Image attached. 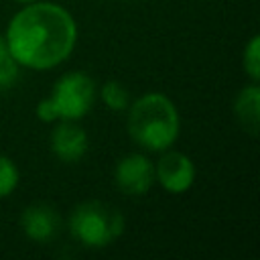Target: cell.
<instances>
[{"instance_id":"12","label":"cell","mask_w":260,"mask_h":260,"mask_svg":"<svg viewBox=\"0 0 260 260\" xmlns=\"http://www.w3.org/2000/svg\"><path fill=\"white\" fill-rule=\"evenodd\" d=\"M18 185V169L16 165L8 158L0 154V199L8 197Z\"/></svg>"},{"instance_id":"3","label":"cell","mask_w":260,"mask_h":260,"mask_svg":"<svg viewBox=\"0 0 260 260\" xmlns=\"http://www.w3.org/2000/svg\"><path fill=\"white\" fill-rule=\"evenodd\" d=\"M95 100L93 79L81 71H71L59 77L53 87V93L39 102L37 116L41 122L61 120H79L83 118Z\"/></svg>"},{"instance_id":"10","label":"cell","mask_w":260,"mask_h":260,"mask_svg":"<svg viewBox=\"0 0 260 260\" xmlns=\"http://www.w3.org/2000/svg\"><path fill=\"white\" fill-rule=\"evenodd\" d=\"M18 79V63L12 57L6 39L0 37V91L10 89Z\"/></svg>"},{"instance_id":"11","label":"cell","mask_w":260,"mask_h":260,"mask_svg":"<svg viewBox=\"0 0 260 260\" xmlns=\"http://www.w3.org/2000/svg\"><path fill=\"white\" fill-rule=\"evenodd\" d=\"M102 102L110 108V110H126L128 108V91L120 81H106L102 85Z\"/></svg>"},{"instance_id":"2","label":"cell","mask_w":260,"mask_h":260,"mask_svg":"<svg viewBox=\"0 0 260 260\" xmlns=\"http://www.w3.org/2000/svg\"><path fill=\"white\" fill-rule=\"evenodd\" d=\"M130 136L148 150H165L179 136V114L162 93L138 98L128 114Z\"/></svg>"},{"instance_id":"9","label":"cell","mask_w":260,"mask_h":260,"mask_svg":"<svg viewBox=\"0 0 260 260\" xmlns=\"http://www.w3.org/2000/svg\"><path fill=\"white\" fill-rule=\"evenodd\" d=\"M234 114L244 132H248L250 136H258V130H260V89L258 85H248L236 95Z\"/></svg>"},{"instance_id":"13","label":"cell","mask_w":260,"mask_h":260,"mask_svg":"<svg viewBox=\"0 0 260 260\" xmlns=\"http://www.w3.org/2000/svg\"><path fill=\"white\" fill-rule=\"evenodd\" d=\"M244 71L250 75L252 81L260 79V39L252 37L244 49Z\"/></svg>"},{"instance_id":"4","label":"cell","mask_w":260,"mask_h":260,"mask_svg":"<svg viewBox=\"0 0 260 260\" xmlns=\"http://www.w3.org/2000/svg\"><path fill=\"white\" fill-rule=\"evenodd\" d=\"M69 232L87 248H104L124 232V215L104 201H83L69 215Z\"/></svg>"},{"instance_id":"8","label":"cell","mask_w":260,"mask_h":260,"mask_svg":"<svg viewBox=\"0 0 260 260\" xmlns=\"http://www.w3.org/2000/svg\"><path fill=\"white\" fill-rule=\"evenodd\" d=\"M51 148L63 162H75L87 152V134L73 120H63L51 132Z\"/></svg>"},{"instance_id":"5","label":"cell","mask_w":260,"mask_h":260,"mask_svg":"<svg viewBox=\"0 0 260 260\" xmlns=\"http://www.w3.org/2000/svg\"><path fill=\"white\" fill-rule=\"evenodd\" d=\"M114 179L122 193L142 195L154 183V167L142 154H126L118 160Z\"/></svg>"},{"instance_id":"7","label":"cell","mask_w":260,"mask_h":260,"mask_svg":"<svg viewBox=\"0 0 260 260\" xmlns=\"http://www.w3.org/2000/svg\"><path fill=\"white\" fill-rule=\"evenodd\" d=\"M20 228L32 242H51L61 232V215L49 203H30L20 215Z\"/></svg>"},{"instance_id":"14","label":"cell","mask_w":260,"mask_h":260,"mask_svg":"<svg viewBox=\"0 0 260 260\" xmlns=\"http://www.w3.org/2000/svg\"><path fill=\"white\" fill-rule=\"evenodd\" d=\"M16 2H24V4H30V2H35V0H16Z\"/></svg>"},{"instance_id":"1","label":"cell","mask_w":260,"mask_h":260,"mask_svg":"<svg viewBox=\"0 0 260 260\" xmlns=\"http://www.w3.org/2000/svg\"><path fill=\"white\" fill-rule=\"evenodd\" d=\"M77 30L71 14L49 2H30L8 24L6 45L18 65L51 69L63 63L75 47Z\"/></svg>"},{"instance_id":"6","label":"cell","mask_w":260,"mask_h":260,"mask_svg":"<svg viewBox=\"0 0 260 260\" xmlns=\"http://www.w3.org/2000/svg\"><path fill=\"white\" fill-rule=\"evenodd\" d=\"M154 179H158V183L169 193H183L193 185L195 167L187 154L169 150L158 158L154 169Z\"/></svg>"}]
</instances>
